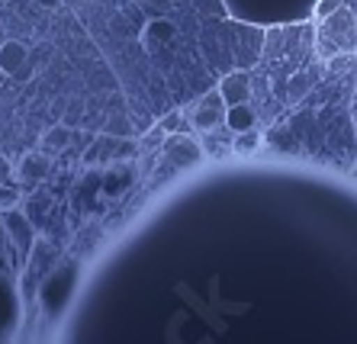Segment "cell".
<instances>
[{
	"mask_svg": "<svg viewBox=\"0 0 357 344\" xmlns=\"http://www.w3.org/2000/svg\"><path fill=\"white\" fill-rule=\"evenodd\" d=\"M357 49V23H354V10L338 7L335 13L322 17L319 26V55L322 58H338Z\"/></svg>",
	"mask_w": 357,
	"mask_h": 344,
	"instance_id": "6da1fadb",
	"label": "cell"
},
{
	"mask_svg": "<svg viewBox=\"0 0 357 344\" xmlns=\"http://www.w3.org/2000/svg\"><path fill=\"white\" fill-rule=\"evenodd\" d=\"M225 113H229V103H225L222 91H209L203 100L193 103L190 123L199 129V132H209V129L216 126L219 119H225Z\"/></svg>",
	"mask_w": 357,
	"mask_h": 344,
	"instance_id": "7a4b0ae2",
	"label": "cell"
},
{
	"mask_svg": "<svg viewBox=\"0 0 357 344\" xmlns=\"http://www.w3.org/2000/svg\"><path fill=\"white\" fill-rule=\"evenodd\" d=\"M71 280H75V274H68V267H65V270H59V274H52V277L45 280V286H42V306H45L52 315H59L68 306Z\"/></svg>",
	"mask_w": 357,
	"mask_h": 344,
	"instance_id": "3957f363",
	"label": "cell"
},
{
	"mask_svg": "<svg viewBox=\"0 0 357 344\" xmlns=\"http://www.w3.org/2000/svg\"><path fill=\"white\" fill-rule=\"evenodd\" d=\"M0 71L10 77H17V81H26V77L33 75V68H29V52L26 45L20 42H3L0 49Z\"/></svg>",
	"mask_w": 357,
	"mask_h": 344,
	"instance_id": "277c9868",
	"label": "cell"
},
{
	"mask_svg": "<svg viewBox=\"0 0 357 344\" xmlns=\"http://www.w3.org/2000/svg\"><path fill=\"white\" fill-rule=\"evenodd\" d=\"M165 151H167V158H171V164H174V168H183V171L193 168L199 161V145L193 142V139H187V135H171Z\"/></svg>",
	"mask_w": 357,
	"mask_h": 344,
	"instance_id": "5b68a950",
	"label": "cell"
},
{
	"mask_svg": "<svg viewBox=\"0 0 357 344\" xmlns=\"http://www.w3.org/2000/svg\"><path fill=\"white\" fill-rule=\"evenodd\" d=\"M219 91H222V97H225L229 107L248 100L251 97V81H248V75H245V68H241V71H232V75H225L222 84H219Z\"/></svg>",
	"mask_w": 357,
	"mask_h": 344,
	"instance_id": "8992f818",
	"label": "cell"
},
{
	"mask_svg": "<svg viewBox=\"0 0 357 344\" xmlns=\"http://www.w3.org/2000/svg\"><path fill=\"white\" fill-rule=\"evenodd\" d=\"M225 126L232 129L235 135L248 132V129L258 126V113L251 109L248 100H245V103H232V107H229V113H225Z\"/></svg>",
	"mask_w": 357,
	"mask_h": 344,
	"instance_id": "52a82bcc",
	"label": "cell"
},
{
	"mask_svg": "<svg viewBox=\"0 0 357 344\" xmlns=\"http://www.w3.org/2000/svg\"><path fill=\"white\" fill-rule=\"evenodd\" d=\"M7 232H10V238L20 244V254H29V248H33V242H36V232L20 212L7 210Z\"/></svg>",
	"mask_w": 357,
	"mask_h": 344,
	"instance_id": "ba28073f",
	"label": "cell"
},
{
	"mask_svg": "<svg viewBox=\"0 0 357 344\" xmlns=\"http://www.w3.org/2000/svg\"><path fill=\"white\" fill-rule=\"evenodd\" d=\"M261 145V135L255 132V129H248V132H238V151H255Z\"/></svg>",
	"mask_w": 357,
	"mask_h": 344,
	"instance_id": "9c48e42d",
	"label": "cell"
},
{
	"mask_svg": "<svg viewBox=\"0 0 357 344\" xmlns=\"http://www.w3.org/2000/svg\"><path fill=\"white\" fill-rule=\"evenodd\" d=\"M17 200H20V194L13 190V187L0 184V210H13V206H17Z\"/></svg>",
	"mask_w": 357,
	"mask_h": 344,
	"instance_id": "30bf717a",
	"label": "cell"
},
{
	"mask_svg": "<svg viewBox=\"0 0 357 344\" xmlns=\"http://www.w3.org/2000/svg\"><path fill=\"white\" fill-rule=\"evenodd\" d=\"M338 7H344V0H319V3H316V17L322 19V17H328V13H335Z\"/></svg>",
	"mask_w": 357,
	"mask_h": 344,
	"instance_id": "8fae6325",
	"label": "cell"
},
{
	"mask_svg": "<svg viewBox=\"0 0 357 344\" xmlns=\"http://www.w3.org/2000/svg\"><path fill=\"white\" fill-rule=\"evenodd\" d=\"M10 177V164H7V158H0V180H7Z\"/></svg>",
	"mask_w": 357,
	"mask_h": 344,
	"instance_id": "7c38bea8",
	"label": "cell"
},
{
	"mask_svg": "<svg viewBox=\"0 0 357 344\" xmlns=\"http://www.w3.org/2000/svg\"><path fill=\"white\" fill-rule=\"evenodd\" d=\"M0 270H3V258H0Z\"/></svg>",
	"mask_w": 357,
	"mask_h": 344,
	"instance_id": "4fadbf2b",
	"label": "cell"
}]
</instances>
